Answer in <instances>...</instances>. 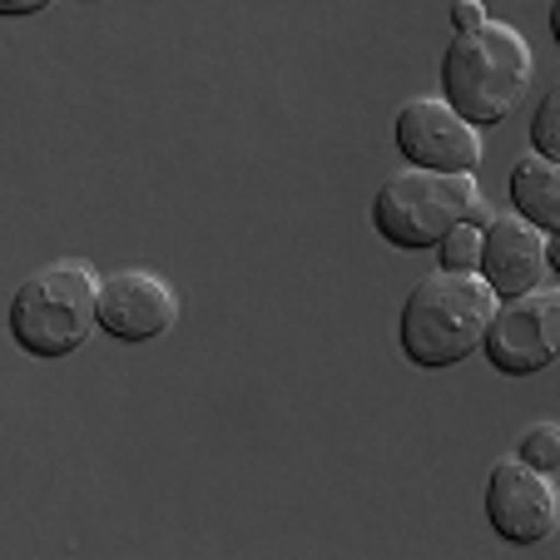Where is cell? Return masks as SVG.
<instances>
[{
  "instance_id": "6da1fadb",
  "label": "cell",
  "mask_w": 560,
  "mask_h": 560,
  "mask_svg": "<svg viewBox=\"0 0 560 560\" xmlns=\"http://www.w3.org/2000/svg\"><path fill=\"white\" fill-rule=\"evenodd\" d=\"M530 80H536L530 40L491 15L471 31H456L442 50V100L476 129L501 125L526 100Z\"/></svg>"
},
{
  "instance_id": "7a4b0ae2",
  "label": "cell",
  "mask_w": 560,
  "mask_h": 560,
  "mask_svg": "<svg viewBox=\"0 0 560 560\" xmlns=\"http://www.w3.org/2000/svg\"><path fill=\"white\" fill-rule=\"evenodd\" d=\"M501 298L487 288L481 273H452V268H432L412 293L402 298V317H397V348L412 368L442 372L481 352L487 323L497 313Z\"/></svg>"
},
{
  "instance_id": "3957f363",
  "label": "cell",
  "mask_w": 560,
  "mask_h": 560,
  "mask_svg": "<svg viewBox=\"0 0 560 560\" xmlns=\"http://www.w3.org/2000/svg\"><path fill=\"white\" fill-rule=\"evenodd\" d=\"M100 273L85 258H55L15 283L5 307V332L35 362L74 358L100 332Z\"/></svg>"
},
{
  "instance_id": "277c9868",
  "label": "cell",
  "mask_w": 560,
  "mask_h": 560,
  "mask_svg": "<svg viewBox=\"0 0 560 560\" xmlns=\"http://www.w3.org/2000/svg\"><path fill=\"white\" fill-rule=\"evenodd\" d=\"M476 199H487L476 174H442L407 164L372 194V229L382 233V244L407 248V254L436 248L442 233L471 213Z\"/></svg>"
},
{
  "instance_id": "5b68a950",
  "label": "cell",
  "mask_w": 560,
  "mask_h": 560,
  "mask_svg": "<svg viewBox=\"0 0 560 560\" xmlns=\"http://www.w3.org/2000/svg\"><path fill=\"white\" fill-rule=\"evenodd\" d=\"M487 362L501 377H536L560 358V293L550 283L501 298L481 338Z\"/></svg>"
},
{
  "instance_id": "8992f818",
  "label": "cell",
  "mask_w": 560,
  "mask_h": 560,
  "mask_svg": "<svg viewBox=\"0 0 560 560\" xmlns=\"http://www.w3.org/2000/svg\"><path fill=\"white\" fill-rule=\"evenodd\" d=\"M392 139L397 154L412 170H442V174H476L487 159V139L481 129L466 125L442 95H417L397 109L392 119Z\"/></svg>"
},
{
  "instance_id": "52a82bcc",
  "label": "cell",
  "mask_w": 560,
  "mask_h": 560,
  "mask_svg": "<svg viewBox=\"0 0 560 560\" xmlns=\"http://www.w3.org/2000/svg\"><path fill=\"white\" fill-rule=\"evenodd\" d=\"M487 521L506 546H540L556 536L560 497L556 481L521 456H501L487 476Z\"/></svg>"
},
{
  "instance_id": "ba28073f",
  "label": "cell",
  "mask_w": 560,
  "mask_h": 560,
  "mask_svg": "<svg viewBox=\"0 0 560 560\" xmlns=\"http://www.w3.org/2000/svg\"><path fill=\"white\" fill-rule=\"evenodd\" d=\"M100 332L115 342H154L174 332L179 323V293L164 273L154 268H119V273H100Z\"/></svg>"
},
{
  "instance_id": "9c48e42d",
  "label": "cell",
  "mask_w": 560,
  "mask_h": 560,
  "mask_svg": "<svg viewBox=\"0 0 560 560\" xmlns=\"http://www.w3.org/2000/svg\"><path fill=\"white\" fill-rule=\"evenodd\" d=\"M550 233L536 229L521 213H491V223L481 229V258H476V273L487 278V288L497 298H516L530 288L550 283Z\"/></svg>"
},
{
  "instance_id": "30bf717a",
  "label": "cell",
  "mask_w": 560,
  "mask_h": 560,
  "mask_svg": "<svg viewBox=\"0 0 560 560\" xmlns=\"http://www.w3.org/2000/svg\"><path fill=\"white\" fill-rule=\"evenodd\" d=\"M506 194H511V213L530 219L546 233H560V159H546V154H536V149H526V154L511 164Z\"/></svg>"
},
{
  "instance_id": "8fae6325",
  "label": "cell",
  "mask_w": 560,
  "mask_h": 560,
  "mask_svg": "<svg viewBox=\"0 0 560 560\" xmlns=\"http://www.w3.org/2000/svg\"><path fill=\"white\" fill-rule=\"evenodd\" d=\"M436 268H452V273H476V258H481V223H452L436 244Z\"/></svg>"
},
{
  "instance_id": "7c38bea8",
  "label": "cell",
  "mask_w": 560,
  "mask_h": 560,
  "mask_svg": "<svg viewBox=\"0 0 560 560\" xmlns=\"http://www.w3.org/2000/svg\"><path fill=\"white\" fill-rule=\"evenodd\" d=\"M516 456H521L526 466H536V471L556 476V466H560V427H556V422H536L526 436H521Z\"/></svg>"
},
{
  "instance_id": "4fadbf2b",
  "label": "cell",
  "mask_w": 560,
  "mask_h": 560,
  "mask_svg": "<svg viewBox=\"0 0 560 560\" xmlns=\"http://www.w3.org/2000/svg\"><path fill=\"white\" fill-rule=\"evenodd\" d=\"M530 149L546 159H560V90H546L530 115Z\"/></svg>"
},
{
  "instance_id": "5bb4252c",
  "label": "cell",
  "mask_w": 560,
  "mask_h": 560,
  "mask_svg": "<svg viewBox=\"0 0 560 560\" xmlns=\"http://www.w3.org/2000/svg\"><path fill=\"white\" fill-rule=\"evenodd\" d=\"M487 21V5H481V0H456L452 5V25L456 31H471V25H481Z\"/></svg>"
},
{
  "instance_id": "9a60e30c",
  "label": "cell",
  "mask_w": 560,
  "mask_h": 560,
  "mask_svg": "<svg viewBox=\"0 0 560 560\" xmlns=\"http://www.w3.org/2000/svg\"><path fill=\"white\" fill-rule=\"evenodd\" d=\"M55 0H0V15L5 21H25V15H40V11H50Z\"/></svg>"
}]
</instances>
